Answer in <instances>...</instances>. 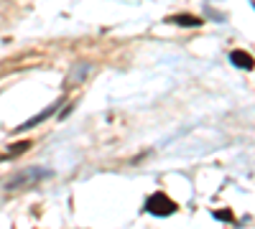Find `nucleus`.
<instances>
[{"label":"nucleus","instance_id":"1","mask_svg":"<svg viewBox=\"0 0 255 229\" xmlns=\"http://www.w3.org/2000/svg\"><path fill=\"white\" fill-rule=\"evenodd\" d=\"M49 176H51V171H49V168H26V171L15 173L13 178H8L5 189H8V191H15V189H26V186H33V183L44 181V178H49Z\"/></svg>","mask_w":255,"mask_h":229},{"label":"nucleus","instance_id":"2","mask_svg":"<svg viewBox=\"0 0 255 229\" xmlns=\"http://www.w3.org/2000/svg\"><path fill=\"white\" fill-rule=\"evenodd\" d=\"M145 209L151 212L153 217H171L174 212H176V204L168 199L163 191H156V194H151L148 196V201H145Z\"/></svg>","mask_w":255,"mask_h":229},{"label":"nucleus","instance_id":"3","mask_svg":"<svg viewBox=\"0 0 255 229\" xmlns=\"http://www.w3.org/2000/svg\"><path fill=\"white\" fill-rule=\"evenodd\" d=\"M59 107H61V99H59V102H54V105H49V107H46L44 112H38V115H33L31 120H26L23 125H20V128H15V133H20V130H31V128H36V125H41V122H44V120H49V117H51V115H54V112H56Z\"/></svg>","mask_w":255,"mask_h":229},{"label":"nucleus","instance_id":"4","mask_svg":"<svg viewBox=\"0 0 255 229\" xmlns=\"http://www.w3.org/2000/svg\"><path fill=\"white\" fill-rule=\"evenodd\" d=\"M166 23H171V26H184V28H199L204 20L197 18V15H184V13H181V15H171V18L166 20Z\"/></svg>","mask_w":255,"mask_h":229},{"label":"nucleus","instance_id":"5","mask_svg":"<svg viewBox=\"0 0 255 229\" xmlns=\"http://www.w3.org/2000/svg\"><path fill=\"white\" fill-rule=\"evenodd\" d=\"M230 61H232L238 69H253V67H255V64H253V56L245 54V51H232V54H230Z\"/></svg>","mask_w":255,"mask_h":229},{"label":"nucleus","instance_id":"6","mask_svg":"<svg viewBox=\"0 0 255 229\" xmlns=\"http://www.w3.org/2000/svg\"><path fill=\"white\" fill-rule=\"evenodd\" d=\"M87 72H90V64H77V67H74V72L69 74V79H67V81H69V84H74L77 79H84V74H87Z\"/></svg>","mask_w":255,"mask_h":229},{"label":"nucleus","instance_id":"7","mask_svg":"<svg viewBox=\"0 0 255 229\" xmlns=\"http://www.w3.org/2000/svg\"><path fill=\"white\" fill-rule=\"evenodd\" d=\"M28 145H31L28 140H20V143H15L13 148H10V155H13V153H23V151H28Z\"/></svg>","mask_w":255,"mask_h":229},{"label":"nucleus","instance_id":"8","mask_svg":"<svg viewBox=\"0 0 255 229\" xmlns=\"http://www.w3.org/2000/svg\"><path fill=\"white\" fill-rule=\"evenodd\" d=\"M215 217L217 219H225V222H232V214L230 212H215Z\"/></svg>","mask_w":255,"mask_h":229}]
</instances>
